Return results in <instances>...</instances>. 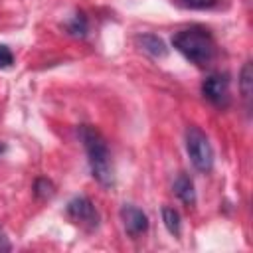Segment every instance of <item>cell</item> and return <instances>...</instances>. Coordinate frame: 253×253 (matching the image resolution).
I'll use <instances>...</instances> for the list:
<instances>
[{
	"label": "cell",
	"mask_w": 253,
	"mask_h": 253,
	"mask_svg": "<svg viewBox=\"0 0 253 253\" xmlns=\"http://www.w3.org/2000/svg\"><path fill=\"white\" fill-rule=\"evenodd\" d=\"M14 63V53L10 51L8 45L0 43V69H8Z\"/></svg>",
	"instance_id": "obj_13"
},
{
	"label": "cell",
	"mask_w": 253,
	"mask_h": 253,
	"mask_svg": "<svg viewBox=\"0 0 253 253\" xmlns=\"http://www.w3.org/2000/svg\"><path fill=\"white\" fill-rule=\"evenodd\" d=\"M202 95L215 107L225 109L231 101V91H229V77L225 73H213L208 75L202 83Z\"/></svg>",
	"instance_id": "obj_5"
},
{
	"label": "cell",
	"mask_w": 253,
	"mask_h": 253,
	"mask_svg": "<svg viewBox=\"0 0 253 253\" xmlns=\"http://www.w3.org/2000/svg\"><path fill=\"white\" fill-rule=\"evenodd\" d=\"M136 43H138L146 53H150L152 57H164V55L168 53L166 43H164L156 34H140V36H136Z\"/></svg>",
	"instance_id": "obj_8"
},
{
	"label": "cell",
	"mask_w": 253,
	"mask_h": 253,
	"mask_svg": "<svg viewBox=\"0 0 253 253\" xmlns=\"http://www.w3.org/2000/svg\"><path fill=\"white\" fill-rule=\"evenodd\" d=\"M65 30L69 36L73 38H85L87 36V30H89V22H87V16L83 12H75L73 18L65 24Z\"/></svg>",
	"instance_id": "obj_11"
},
{
	"label": "cell",
	"mask_w": 253,
	"mask_h": 253,
	"mask_svg": "<svg viewBox=\"0 0 253 253\" xmlns=\"http://www.w3.org/2000/svg\"><path fill=\"white\" fill-rule=\"evenodd\" d=\"M162 221H164V227L168 229L170 235L178 237L182 233V219H180L178 210H174L170 206H164L162 208Z\"/></svg>",
	"instance_id": "obj_10"
},
{
	"label": "cell",
	"mask_w": 253,
	"mask_h": 253,
	"mask_svg": "<svg viewBox=\"0 0 253 253\" xmlns=\"http://www.w3.org/2000/svg\"><path fill=\"white\" fill-rule=\"evenodd\" d=\"M77 132H79V138H81V142L85 146V152H87V160H89V168H91L93 178L101 186L113 188L115 186V170H113L111 152H109V146H107L105 136L93 125H81Z\"/></svg>",
	"instance_id": "obj_1"
},
{
	"label": "cell",
	"mask_w": 253,
	"mask_h": 253,
	"mask_svg": "<svg viewBox=\"0 0 253 253\" xmlns=\"http://www.w3.org/2000/svg\"><path fill=\"white\" fill-rule=\"evenodd\" d=\"M172 45L180 51L188 61L204 67L215 55V42L211 34L204 28H186L174 34Z\"/></svg>",
	"instance_id": "obj_2"
},
{
	"label": "cell",
	"mask_w": 253,
	"mask_h": 253,
	"mask_svg": "<svg viewBox=\"0 0 253 253\" xmlns=\"http://www.w3.org/2000/svg\"><path fill=\"white\" fill-rule=\"evenodd\" d=\"M186 152L194 164L196 170L208 174L213 168V148L210 144V138L206 132L198 126H188L186 128Z\"/></svg>",
	"instance_id": "obj_3"
},
{
	"label": "cell",
	"mask_w": 253,
	"mask_h": 253,
	"mask_svg": "<svg viewBox=\"0 0 253 253\" xmlns=\"http://www.w3.org/2000/svg\"><path fill=\"white\" fill-rule=\"evenodd\" d=\"M121 219H123L125 231L130 237H138V235L148 231V215L132 204H125L121 208Z\"/></svg>",
	"instance_id": "obj_6"
},
{
	"label": "cell",
	"mask_w": 253,
	"mask_h": 253,
	"mask_svg": "<svg viewBox=\"0 0 253 253\" xmlns=\"http://www.w3.org/2000/svg\"><path fill=\"white\" fill-rule=\"evenodd\" d=\"M53 192H55V186H53L51 180H47V178H38V180L34 182V196H36L38 200L45 202V200H49V198L53 196Z\"/></svg>",
	"instance_id": "obj_12"
},
{
	"label": "cell",
	"mask_w": 253,
	"mask_h": 253,
	"mask_svg": "<svg viewBox=\"0 0 253 253\" xmlns=\"http://www.w3.org/2000/svg\"><path fill=\"white\" fill-rule=\"evenodd\" d=\"M239 89H241V97L245 101V107L251 109V95H253V69H251V63L247 61L241 69V75H239Z\"/></svg>",
	"instance_id": "obj_9"
},
{
	"label": "cell",
	"mask_w": 253,
	"mask_h": 253,
	"mask_svg": "<svg viewBox=\"0 0 253 253\" xmlns=\"http://www.w3.org/2000/svg\"><path fill=\"white\" fill-rule=\"evenodd\" d=\"M65 213L75 225H79L85 231H95L99 227V211H97L95 204L85 196H77V198L69 200Z\"/></svg>",
	"instance_id": "obj_4"
},
{
	"label": "cell",
	"mask_w": 253,
	"mask_h": 253,
	"mask_svg": "<svg viewBox=\"0 0 253 253\" xmlns=\"http://www.w3.org/2000/svg\"><path fill=\"white\" fill-rule=\"evenodd\" d=\"M217 0H180V4H184L186 8H194V10H204V8H211Z\"/></svg>",
	"instance_id": "obj_14"
},
{
	"label": "cell",
	"mask_w": 253,
	"mask_h": 253,
	"mask_svg": "<svg viewBox=\"0 0 253 253\" xmlns=\"http://www.w3.org/2000/svg\"><path fill=\"white\" fill-rule=\"evenodd\" d=\"M174 194L178 196V200L182 204H186L188 208H192L196 204V188H194V182L188 174H180L176 180H174V186H172Z\"/></svg>",
	"instance_id": "obj_7"
}]
</instances>
